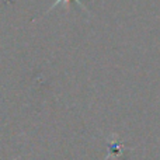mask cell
Here are the masks:
<instances>
[{
    "label": "cell",
    "instance_id": "cell-1",
    "mask_svg": "<svg viewBox=\"0 0 160 160\" xmlns=\"http://www.w3.org/2000/svg\"><path fill=\"white\" fill-rule=\"evenodd\" d=\"M58 2H61V0H58ZM58 2H56V3H58ZM68 2H70V0H68Z\"/></svg>",
    "mask_w": 160,
    "mask_h": 160
}]
</instances>
